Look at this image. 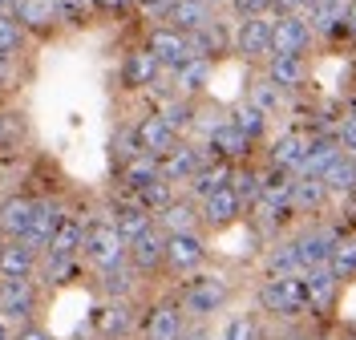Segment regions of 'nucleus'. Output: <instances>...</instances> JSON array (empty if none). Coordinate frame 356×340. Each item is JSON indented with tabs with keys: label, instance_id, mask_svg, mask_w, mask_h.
Listing matches in <instances>:
<instances>
[{
	"label": "nucleus",
	"instance_id": "nucleus-1",
	"mask_svg": "<svg viewBox=\"0 0 356 340\" xmlns=\"http://www.w3.org/2000/svg\"><path fill=\"white\" fill-rule=\"evenodd\" d=\"M231 304V284H227V275H199V280H191L186 288H182V316L191 320H211L215 312H222Z\"/></svg>",
	"mask_w": 356,
	"mask_h": 340
},
{
	"label": "nucleus",
	"instance_id": "nucleus-2",
	"mask_svg": "<svg viewBox=\"0 0 356 340\" xmlns=\"http://www.w3.org/2000/svg\"><path fill=\"white\" fill-rule=\"evenodd\" d=\"M81 255L97 272H110V268H126L130 264V243L110 223H89L86 235H81Z\"/></svg>",
	"mask_w": 356,
	"mask_h": 340
},
{
	"label": "nucleus",
	"instance_id": "nucleus-3",
	"mask_svg": "<svg viewBox=\"0 0 356 340\" xmlns=\"http://www.w3.org/2000/svg\"><path fill=\"white\" fill-rule=\"evenodd\" d=\"M259 308L271 316H300L308 312V288H304V272L300 275H275L259 284Z\"/></svg>",
	"mask_w": 356,
	"mask_h": 340
},
{
	"label": "nucleus",
	"instance_id": "nucleus-4",
	"mask_svg": "<svg viewBox=\"0 0 356 340\" xmlns=\"http://www.w3.org/2000/svg\"><path fill=\"white\" fill-rule=\"evenodd\" d=\"M146 49L158 57V65L170 69V73H178L182 65H191L199 53H195V41L186 37V33H178V29H170V24H158V29H150V37H146Z\"/></svg>",
	"mask_w": 356,
	"mask_h": 340
},
{
	"label": "nucleus",
	"instance_id": "nucleus-5",
	"mask_svg": "<svg viewBox=\"0 0 356 340\" xmlns=\"http://www.w3.org/2000/svg\"><path fill=\"white\" fill-rule=\"evenodd\" d=\"M312 24L304 21V13H288L271 21V57H304L312 45Z\"/></svg>",
	"mask_w": 356,
	"mask_h": 340
},
{
	"label": "nucleus",
	"instance_id": "nucleus-6",
	"mask_svg": "<svg viewBox=\"0 0 356 340\" xmlns=\"http://www.w3.org/2000/svg\"><path fill=\"white\" fill-rule=\"evenodd\" d=\"M231 49L243 57V61H271V21L267 17H247L235 24L231 33Z\"/></svg>",
	"mask_w": 356,
	"mask_h": 340
},
{
	"label": "nucleus",
	"instance_id": "nucleus-7",
	"mask_svg": "<svg viewBox=\"0 0 356 340\" xmlns=\"http://www.w3.org/2000/svg\"><path fill=\"white\" fill-rule=\"evenodd\" d=\"M336 243H340V235L328 231V227H308L304 235H296V239H291V248H296V259H300V272L328 268Z\"/></svg>",
	"mask_w": 356,
	"mask_h": 340
},
{
	"label": "nucleus",
	"instance_id": "nucleus-8",
	"mask_svg": "<svg viewBox=\"0 0 356 340\" xmlns=\"http://www.w3.org/2000/svg\"><path fill=\"white\" fill-rule=\"evenodd\" d=\"M207 264V239L199 231H182V235H166V268L175 275H191Z\"/></svg>",
	"mask_w": 356,
	"mask_h": 340
},
{
	"label": "nucleus",
	"instance_id": "nucleus-9",
	"mask_svg": "<svg viewBox=\"0 0 356 340\" xmlns=\"http://www.w3.org/2000/svg\"><path fill=\"white\" fill-rule=\"evenodd\" d=\"M134 142H138V150H142V154L162 159L166 150H175V146H178V130L162 118V113H146V118L134 126Z\"/></svg>",
	"mask_w": 356,
	"mask_h": 340
},
{
	"label": "nucleus",
	"instance_id": "nucleus-10",
	"mask_svg": "<svg viewBox=\"0 0 356 340\" xmlns=\"http://www.w3.org/2000/svg\"><path fill=\"white\" fill-rule=\"evenodd\" d=\"M37 199H24V195H8L0 203V235L4 239H24L33 223H37Z\"/></svg>",
	"mask_w": 356,
	"mask_h": 340
},
{
	"label": "nucleus",
	"instance_id": "nucleus-11",
	"mask_svg": "<svg viewBox=\"0 0 356 340\" xmlns=\"http://www.w3.org/2000/svg\"><path fill=\"white\" fill-rule=\"evenodd\" d=\"M207 150H211L219 162H239V159L251 154V138H247L231 118H227L222 126H215V130L207 134Z\"/></svg>",
	"mask_w": 356,
	"mask_h": 340
},
{
	"label": "nucleus",
	"instance_id": "nucleus-12",
	"mask_svg": "<svg viewBox=\"0 0 356 340\" xmlns=\"http://www.w3.org/2000/svg\"><path fill=\"white\" fill-rule=\"evenodd\" d=\"M37 312L33 280H0V316L4 320H29Z\"/></svg>",
	"mask_w": 356,
	"mask_h": 340
},
{
	"label": "nucleus",
	"instance_id": "nucleus-13",
	"mask_svg": "<svg viewBox=\"0 0 356 340\" xmlns=\"http://www.w3.org/2000/svg\"><path fill=\"white\" fill-rule=\"evenodd\" d=\"M182 332H186V316L178 304H158L146 312L142 340H182Z\"/></svg>",
	"mask_w": 356,
	"mask_h": 340
},
{
	"label": "nucleus",
	"instance_id": "nucleus-14",
	"mask_svg": "<svg viewBox=\"0 0 356 340\" xmlns=\"http://www.w3.org/2000/svg\"><path fill=\"white\" fill-rule=\"evenodd\" d=\"M130 268L134 272H158V268H166V235L150 227L146 235H138L130 243Z\"/></svg>",
	"mask_w": 356,
	"mask_h": 340
},
{
	"label": "nucleus",
	"instance_id": "nucleus-15",
	"mask_svg": "<svg viewBox=\"0 0 356 340\" xmlns=\"http://www.w3.org/2000/svg\"><path fill=\"white\" fill-rule=\"evenodd\" d=\"M158 170H162L166 182H191L202 170V154L195 146H175V150H166L158 159Z\"/></svg>",
	"mask_w": 356,
	"mask_h": 340
},
{
	"label": "nucleus",
	"instance_id": "nucleus-16",
	"mask_svg": "<svg viewBox=\"0 0 356 340\" xmlns=\"http://www.w3.org/2000/svg\"><path fill=\"white\" fill-rule=\"evenodd\" d=\"M61 223H65V215H61V207L57 203H41L37 207V223H33V231L24 235L21 243H29V248L37 251H49L53 248V239H57V231H61Z\"/></svg>",
	"mask_w": 356,
	"mask_h": 340
},
{
	"label": "nucleus",
	"instance_id": "nucleus-17",
	"mask_svg": "<svg viewBox=\"0 0 356 340\" xmlns=\"http://www.w3.org/2000/svg\"><path fill=\"white\" fill-rule=\"evenodd\" d=\"M33 272H37V251L21 239H8L0 248V280H29Z\"/></svg>",
	"mask_w": 356,
	"mask_h": 340
},
{
	"label": "nucleus",
	"instance_id": "nucleus-18",
	"mask_svg": "<svg viewBox=\"0 0 356 340\" xmlns=\"http://www.w3.org/2000/svg\"><path fill=\"white\" fill-rule=\"evenodd\" d=\"M110 227L126 239V243H134L138 235H146V231L154 227V219H150V211H146L142 203H118L113 215H110Z\"/></svg>",
	"mask_w": 356,
	"mask_h": 340
},
{
	"label": "nucleus",
	"instance_id": "nucleus-19",
	"mask_svg": "<svg viewBox=\"0 0 356 340\" xmlns=\"http://www.w3.org/2000/svg\"><path fill=\"white\" fill-rule=\"evenodd\" d=\"M158 77H162V65H158V57L150 49L130 53L126 65H122V86H126V90H146V86H154Z\"/></svg>",
	"mask_w": 356,
	"mask_h": 340
},
{
	"label": "nucleus",
	"instance_id": "nucleus-20",
	"mask_svg": "<svg viewBox=\"0 0 356 340\" xmlns=\"http://www.w3.org/2000/svg\"><path fill=\"white\" fill-rule=\"evenodd\" d=\"M199 211H202V223L227 227V223H235V219H239V211H243V199H239L231 186H222V191H215L211 199H202Z\"/></svg>",
	"mask_w": 356,
	"mask_h": 340
},
{
	"label": "nucleus",
	"instance_id": "nucleus-21",
	"mask_svg": "<svg viewBox=\"0 0 356 340\" xmlns=\"http://www.w3.org/2000/svg\"><path fill=\"white\" fill-rule=\"evenodd\" d=\"M304 288H308V312H328L340 292V280L332 275V268H316L304 272Z\"/></svg>",
	"mask_w": 356,
	"mask_h": 340
},
{
	"label": "nucleus",
	"instance_id": "nucleus-22",
	"mask_svg": "<svg viewBox=\"0 0 356 340\" xmlns=\"http://www.w3.org/2000/svg\"><path fill=\"white\" fill-rule=\"evenodd\" d=\"M340 154H344V150H340V142H336V138H308V150H304V162H300V170H296V175L320 179V175H324Z\"/></svg>",
	"mask_w": 356,
	"mask_h": 340
},
{
	"label": "nucleus",
	"instance_id": "nucleus-23",
	"mask_svg": "<svg viewBox=\"0 0 356 340\" xmlns=\"http://www.w3.org/2000/svg\"><path fill=\"white\" fill-rule=\"evenodd\" d=\"M211 24H215V17H211V4L207 0H178L175 13H170V29L186 33V37H195L202 29H211Z\"/></svg>",
	"mask_w": 356,
	"mask_h": 340
},
{
	"label": "nucleus",
	"instance_id": "nucleus-24",
	"mask_svg": "<svg viewBox=\"0 0 356 340\" xmlns=\"http://www.w3.org/2000/svg\"><path fill=\"white\" fill-rule=\"evenodd\" d=\"M13 17L24 29H53V24L61 21V0H17Z\"/></svg>",
	"mask_w": 356,
	"mask_h": 340
},
{
	"label": "nucleus",
	"instance_id": "nucleus-25",
	"mask_svg": "<svg viewBox=\"0 0 356 340\" xmlns=\"http://www.w3.org/2000/svg\"><path fill=\"white\" fill-rule=\"evenodd\" d=\"M348 4L353 0H316L304 13V21L312 24V33H340L344 17H348Z\"/></svg>",
	"mask_w": 356,
	"mask_h": 340
},
{
	"label": "nucleus",
	"instance_id": "nucleus-26",
	"mask_svg": "<svg viewBox=\"0 0 356 340\" xmlns=\"http://www.w3.org/2000/svg\"><path fill=\"white\" fill-rule=\"evenodd\" d=\"M199 219H202V211L195 203H166L162 211H158V231L162 235H182V231H195L199 227Z\"/></svg>",
	"mask_w": 356,
	"mask_h": 340
},
{
	"label": "nucleus",
	"instance_id": "nucleus-27",
	"mask_svg": "<svg viewBox=\"0 0 356 340\" xmlns=\"http://www.w3.org/2000/svg\"><path fill=\"white\" fill-rule=\"evenodd\" d=\"M264 77L271 86H280V90H300L304 86V77H308V65H304V57H271L264 69Z\"/></svg>",
	"mask_w": 356,
	"mask_h": 340
},
{
	"label": "nucleus",
	"instance_id": "nucleus-28",
	"mask_svg": "<svg viewBox=\"0 0 356 340\" xmlns=\"http://www.w3.org/2000/svg\"><path fill=\"white\" fill-rule=\"evenodd\" d=\"M304 150H308V138L300 134V130L280 134L275 138V146H271V166H275V170H300Z\"/></svg>",
	"mask_w": 356,
	"mask_h": 340
},
{
	"label": "nucleus",
	"instance_id": "nucleus-29",
	"mask_svg": "<svg viewBox=\"0 0 356 340\" xmlns=\"http://www.w3.org/2000/svg\"><path fill=\"white\" fill-rule=\"evenodd\" d=\"M328 186L320 179H308V175H296L291 179V211H320L328 203Z\"/></svg>",
	"mask_w": 356,
	"mask_h": 340
},
{
	"label": "nucleus",
	"instance_id": "nucleus-30",
	"mask_svg": "<svg viewBox=\"0 0 356 340\" xmlns=\"http://www.w3.org/2000/svg\"><path fill=\"white\" fill-rule=\"evenodd\" d=\"M231 179H235V166L231 162H215V166H202L199 175L191 179V195L195 199H211L215 191H222V186H231Z\"/></svg>",
	"mask_w": 356,
	"mask_h": 340
},
{
	"label": "nucleus",
	"instance_id": "nucleus-31",
	"mask_svg": "<svg viewBox=\"0 0 356 340\" xmlns=\"http://www.w3.org/2000/svg\"><path fill=\"white\" fill-rule=\"evenodd\" d=\"M207 77H211V57H195L191 65H182L175 73V90H178V97H199L202 90H207Z\"/></svg>",
	"mask_w": 356,
	"mask_h": 340
},
{
	"label": "nucleus",
	"instance_id": "nucleus-32",
	"mask_svg": "<svg viewBox=\"0 0 356 340\" xmlns=\"http://www.w3.org/2000/svg\"><path fill=\"white\" fill-rule=\"evenodd\" d=\"M320 182L328 186V195H353L356 191V154H340V159L320 175Z\"/></svg>",
	"mask_w": 356,
	"mask_h": 340
},
{
	"label": "nucleus",
	"instance_id": "nucleus-33",
	"mask_svg": "<svg viewBox=\"0 0 356 340\" xmlns=\"http://www.w3.org/2000/svg\"><path fill=\"white\" fill-rule=\"evenodd\" d=\"M122 179H126V186H130V191H146L150 182L162 179L158 159H154V154H138V159H130V162H126V170H122Z\"/></svg>",
	"mask_w": 356,
	"mask_h": 340
},
{
	"label": "nucleus",
	"instance_id": "nucleus-34",
	"mask_svg": "<svg viewBox=\"0 0 356 340\" xmlns=\"http://www.w3.org/2000/svg\"><path fill=\"white\" fill-rule=\"evenodd\" d=\"M328 268H332V275L340 280V284H344V280H356V235H348V239L336 243Z\"/></svg>",
	"mask_w": 356,
	"mask_h": 340
},
{
	"label": "nucleus",
	"instance_id": "nucleus-35",
	"mask_svg": "<svg viewBox=\"0 0 356 340\" xmlns=\"http://www.w3.org/2000/svg\"><path fill=\"white\" fill-rule=\"evenodd\" d=\"M275 275H300V259H296L291 239L288 243H275L267 251V280H275Z\"/></svg>",
	"mask_w": 356,
	"mask_h": 340
},
{
	"label": "nucleus",
	"instance_id": "nucleus-36",
	"mask_svg": "<svg viewBox=\"0 0 356 340\" xmlns=\"http://www.w3.org/2000/svg\"><path fill=\"white\" fill-rule=\"evenodd\" d=\"M24 49V24L13 17V13H4L0 17V57L8 61V57H21Z\"/></svg>",
	"mask_w": 356,
	"mask_h": 340
},
{
	"label": "nucleus",
	"instance_id": "nucleus-37",
	"mask_svg": "<svg viewBox=\"0 0 356 340\" xmlns=\"http://www.w3.org/2000/svg\"><path fill=\"white\" fill-rule=\"evenodd\" d=\"M247 102H251L255 110H264V113H275V110H280V102H284V90H280V86H271L267 77H259V81H251Z\"/></svg>",
	"mask_w": 356,
	"mask_h": 340
},
{
	"label": "nucleus",
	"instance_id": "nucleus-38",
	"mask_svg": "<svg viewBox=\"0 0 356 340\" xmlns=\"http://www.w3.org/2000/svg\"><path fill=\"white\" fill-rule=\"evenodd\" d=\"M219 340H259V324H255V316H247V312H235V316L222 320Z\"/></svg>",
	"mask_w": 356,
	"mask_h": 340
},
{
	"label": "nucleus",
	"instance_id": "nucleus-39",
	"mask_svg": "<svg viewBox=\"0 0 356 340\" xmlns=\"http://www.w3.org/2000/svg\"><path fill=\"white\" fill-rule=\"evenodd\" d=\"M231 122H235V126H239V130L251 138V142H255V138L267 130V113H264V110H255L251 102H243L239 110H231Z\"/></svg>",
	"mask_w": 356,
	"mask_h": 340
},
{
	"label": "nucleus",
	"instance_id": "nucleus-40",
	"mask_svg": "<svg viewBox=\"0 0 356 340\" xmlns=\"http://www.w3.org/2000/svg\"><path fill=\"white\" fill-rule=\"evenodd\" d=\"M191 41H195V53H199V57H219L222 49L231 45V37L222 33L219 24H211V29H202V33H195Z\"/></svg>",
	"mask_w": 356,
	"mask_h": 340
},
{
	"label": "nucleus",
	"instance_id": "nucleus-41",
	"mask_svg": "<svg viewBox=\"0 0 356 340\" xmlns=\"http://www.w3.org/2000/svg\"><path fill=\"white\" fill-rule=\"evenodd\" d=\"M138 203L146 207L150 215H158V211H162V207H166V203H175V195H170V182H166V179L150 182L146 191H138Z\"/></svg>",
	"mask_w": 356,
	"mask_h": 340
},
{
	"label": "nucleus",
	"instance_id": "nucleus-42",
	"mask_svg": "<svg viewBox=\"0 0 356 340\" xmlns=\"http://www.w3.org/2000/svg\"><path fill=\"white\" fill-rule=\"evenodd\" d=\"M231 191L247 199V203H255L259 195H264V179L255 175V170H235V179H231Z\"/></svg>",
	"mask_w": 356,
	"mask_h": 340
},
{
	"label": "nucleus",
	"instance_id": "nucleus-43",
	"mask_svg": "<svg viewBox=\"0 0 356 340\" xmlns=\"http://www.w3.org/2000/svg\"><path fill=\"white\" fill-rule=\"evenodd\" d=\"M162 118H166L175 130H182V126H191V122H195V106L182 97V102H175V106H166V110H162Z\"/></svg>",
	"mask_w": 356,
	"mask_h": 340
},
{
	"label": "nucleus",
	"instance_id": "nucleus-44",
	"mask_svg": "<svg viewBox=\"0 0 356 340\" xmlns=\"http://www.w3.org/2000/svg\"><path fill=\"white\" fill-rule=\"evenodd\" d=\"M102 288L113 296H126L130 292V272L126 268H110V272H102Z\"/></svg>",
	"mask_w": 356,
	"mask_h": 340
},
{
	"label": "nucleus",
	"instance_id": "nucleus-45",
	"mask_svg": "<svg viewBox=\"0 0 356 340\" xmlns=\"http://www.w3.org/2000/svg\"><path fill=\"white\" fill-rule=\"evenodd\" d=\"M267 8H271V0H231V13L247 21V17H267Z\"/></svg>",
	"mask_w": 356,
	"mask_h": 340
},
{
	"label": "nucleus",
	"instance_id": "nucleus-46",
	"mask_svg": "<svg viewBox=\"0 0 356 340\" xmlns=\"http://www.w3.org/2000/svg\"><path fill=\"white\" fill-rule=\"evenodd\" d=\"M336 142H340V150H344V154H356V118H344V122H340Z\"/></svg>",
	"mask_w": 356,
	"mask_h": 340
},
{
	"label": "nucleus",
	"instance_id": "nucleus-47",
	"mask_svg": "<svg viewBox=\"0 0 356 340\" xmlns=\"http://www.w3.org/2000/svg\"><path fill=\"white\" fill-rule=\"evenodd\" d=\"M142 4V13H150V17H162V21H170V13H175L178 0H138Z\"/></svg>",
	"mask_w": 356,
	"mask_h": 340
},
{
	"label": "nucleus",
	"instance_id": "nucleus-48",
	"mask_svg": "<svg viewBox=\"0 0 356 340\" xmlns=\"http://www.w3.org/2000/svg\"><path fill=\"white\" fill-rule=\"evenodd\" d=\"M316 0H271V8L280 13V17H288V13H308Z\"/></svg>",
	"mask_w": 356,
	"mask_h": 340
},
{
	"label": "nucleus",
	"instance_id": "nucleus-49",
	"mask_svg": "<svg viewBox=\"0 0 356 340\" xmlns=\"http://www.w3.org/2000/svg\"><path fill=\"white\" fill-rule=\"evenodd\" d=\"M17 340H53L44 328H37V324H24L21 332H17Z\"/></svg>",
	"mask_w": 356,
	"mask_h": 340
},
{
	"label": "nucleus",
	"instance_id": "nucleus-50",
	"mask_svg": "<svg viewBox=\"0 0 356 340\" xmlns=\"http://www.w3.org/2000/svg\"><path fill=\"white\" fill-rule=\"evenodd\" d=\"M340 33H348V37H356V0L348 4V17H344V29Z\"/></svg>",
	"mask_w": 356,
	"mask_h": 340
},
{
	"label": "nucleus",
	"instance_id": "nucleus-51",
	"mask_svg": "<svg viewBox=\"0 0 356 340\" xmlns=\"http://www.w3.org/2000/svg\"><path fill=\"white\" fill-rule=\"evenodd\" d=\"M182 340H215V337H211L207 328H186V332H182Z\"/></svg>",
	"mask_w": 356,
	"mask_h": 340
},
{
	"label": "nucleus",
	"instance_id": "nucleus-52",
	"mask_svg": "<svg viewBox=\"0 0 356 340\" xmlns=\"http://www.w3.org/2000/svg\"><path fill=\"white\" fill-rule=\"evenodd\" d=\"M106 8H126V4H134V0H102Z\"/></svg>",
	"mask_w": 356,
	"mask_h": 340
},
{
	"label": "nucleus",
	"instance_id": "nucleus-53",
	"mask_svg": "<svg viewBox=\"0 0 356 340\" xmlns=\"http://www.w3.org/2000/svg\"><path fill=\"white\" fill-rule=\"evenodd\" d=\"M13 4H17V0H0V17H4V13H13Z\"/></svg>",
	"mask_w": 356,
	"mask_h": 340
},
{
	"label": "nucleus",
	"instance_id": "nucleus-54",
	"mask_svg": "<svg viewBox=\"0 0 356 340\" xmlns=\"http://www.w3.org/2000/svg\"><path fill=\"white\" fill-rule=\"evenodd\" d=\"M0 340H8V328H4V316H0Z\"/></svg>",
	"mask_w": 356,
	"mask_h": 340
},
{
	"label": "nucleus",
	"instance_id": "nucleus-55",
	"mask_svg": "<svg viewBox=\"0 0 356 340\" xmlns=\"http://www.w3.org/2000/svg\"><path fill=\"white\" fill-rule=\"evenodd\" d=\"M207 4H211V8H219V4H231V0H207Z\"/></svg>",
	"mask_w": 356,
	"mask_h": 340
},
{
	"label": "nucleus",
	"instance_id": "nucleus-56",
	"mask_svg": "<svg viewBox=\"0 0 356 340\" xmlns=\"http://www.w3.org/2000/svg\"><path fill=\"white\" fill-rule=\"evenodd\" d=\"M0 81H4V57H0Z\"/></svg>",
	"mask_w": 356,
	"mask_h": 340
},
{
	"label": "nucleus",
	"instance_id": "nucleus-57",
	"mask_svg": "<svg viewBox=\"0 0 356 340\" xmlns=\"http://www.w3.org/2000/svg\"><path fill=\"white\" fill-rule=\"evenodd\" d=\"M81 4H102V0H81Z\"/></svg>",
	"mask_w": 356,
	"mask_h": 340
},
{
	"label": "nucleus",
	"instance_id": "nucleus-58",
	"mask_svg": "<svg viewBox=\"0 0 356 340\" xmlns=\"http://www.w3.org/2000/svg\"><path fill=\"white\" fill-rule=\"evenodd\" d=\"M353 118H356V106H353Z\"/></svg>",
	"mask_w": 356,
	"mask_h": 340
}]
</instances>
